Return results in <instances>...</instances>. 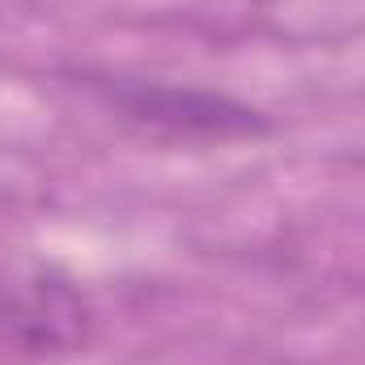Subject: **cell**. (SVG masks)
<instances>
[{"label": "cell", "instance_id": "cell-1", "mask_svg": "<svg viewBox=\"0 0 365 365\" xmlns=\"http://www.w3.org/2000/svg\"><path fill=\"white\" fill-rule=\"evenodd\" d=\"M98 327L90 293L68 272L21 259L0 268V365H47L86 353Z\"/></svg>", "mask_w": 365, "mask_h": 365}, {"label": "cell", "instance_id": "cell-2", "mask_svg": "<svg viewBox=\"0 0 365 365\" xmlns=\"http://www.w3.org/2000/svg\"><path fill=\"white\" fill-rule=\"evenodd\" d=\"M98 98L132 128L158 140H182V145H230V140H255L268 136L272 123L225 93L170 86V81H132V77H106L93 86Z\"/></svg>", "mask_w": 365, "mask_h": 365}, {"label": "cell", "instance_id": "cell-3", "mask_svg": "<svg viewBox=\"0 0 365 365\" xmlns=\"http://www.w3.org/2000/svg\"><path fill=\"white\" fill-rule=\"evenodd\" d=\"M247 4H264V0H247Z\"/></svg>", "mask_w": 365, "mask_h": 365}]
</instances>
